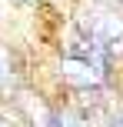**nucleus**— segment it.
I'll list each match as a JSON object with an SVG mask.
<instances>
[{"label": "nucleus", "instance_id": "f257e3e1", "mask_svg": "<svg viewBox=\"0 0 123 127\" xmlns=\"http://www.w3.org/2000/svg\"><path fill=\"white\" fill-rule=\"evenodd\" d=\"M83 44L93 47L100 57H120L123 54V17L113 10H93L83 17Z\"/></svg>", "mask_w": 123, "mask_h": 127}, {"label": "nucleus", "instance_id": "f03ea898", "mask_svg": "<svg viewBox=\"0 0 123 127\" xmlns=\"http://www.w3.org/2000/svg\"><path fill=\"white\" fill-rule=\"evenodd\" d=\"M60 77L73 87H100L106 80V60L93 47H77L60 60Z\"/></svg>", "mask_w": 123, "mask_h": 127}, {"label": "nucleus", "instance_id": "7ed1b4c3", "mask_svg": "<svg viewBox=\"0 0 123 127\" xmlns=\"http://www.w3.org/2000/svg\"><path fill=\"white\" fill-rule=\"evenodd\" d=\"M13 80H17V70H13V54L7 50V47H0V94L13 87Z\"/></svg>", "mask_w": 123, "mask_h": 127}, {"label": "nucleus", "instance_id": "20e7f679", "mask_svg": "<svg viewBox=\"0 0 123 127\" xmlns=\"http://www.w3.org/2000/svg\"><path fill=\"white\" fill-rule=\"evenodd\" d=\"M53 127H87V121L67 110V114H57V117H53Z\"/></svg>", "mask_w": 123, "mask_h": 127}, {"label": "nucleus", "instance_id": "39448f33", "mask_svg": "<svg viewBox=\"0 0 123 127\" xmlns=\"http://www.w3.org/2000/svg\"><path fill=\"white\" fill-rule=\"evenodd\" d=\"M0 127H13V124H10V121H7V117H0Z\"/></svg>", "mask_w": 123, "mask_h": 127}]
</instances>
